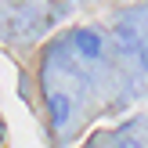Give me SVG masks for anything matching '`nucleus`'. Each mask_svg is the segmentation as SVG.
<instances>
[{
  "label": "nucleus",
  "instance_id": "f257e3e1",
  "mask_svg": "<svg viewBox=\"0 0 148 148\" xmlns=\"http://www.w3.org/2000/svg\"><path fill=\"white\" fill-rule=\"evenodd\" d=\"M43 90H47L51 123H54L58 130H65V127H69V119H72V108H76V98H72L65 87H54V83H43Z\"/></svg>",
  "mask_w": 148,
  "mask_h": 148
},
{
  "label": "nucleus",
  "instance_id": "f03ea898",
  "mask_svg": "<svg viewBox=\"0 0 148 148\" xmlns=\"http://www.w3.org/2000/svg\"><path fill=\"white\" fill-rule=\"evenodd\" d=\"M72 51H76L83 62H101V58H105V40H101V33H94V29H76V33H72Z\"/></svg>",
  "mask_w": 148,
  "mask_h": 148
},
{
  "label": "nucleus",
  "instance_id": "7ed1b4c3",
  "mask_svg": "<svg viewBox=\"0 0 148 148\" xmlns=\"http://www.w3.org/2000/svg\"><path fill=\"white\" fill-rule=\"evenodd\" d=\"M7 22H11V36L14 40H29V36H36L43 29V18L36 11H29V7H14L7 14Z\"/></svg>",
  "mask_w": 148,
  "mask_h": 148
},
{
  "label": "nucleus",
  "instance_id": "20e7f679",
  "mask_svg": "<svg viewBox=\"0 0 148 148\" xmlns=\"http://www.w3.org/2000/svg\"><path fill=\"white\" fill-rule=\"evenodd\" d=\"M116 40H119L123 54H141V33H137L134 22H127V18L116 22Z\"/></svg>",
  "mask_w": 148,
  "mask_h": 148
},
{
  "label": "nucleus",
  "instance_id": "39448f33",
  "mask_svg": "<svg viewBox=\"0 0 148 148\" xmlns=\"http://www.w3.org/2000/svg\"><path fill=\"white\" fill-rule=\"evenodd\" d=\"M112 148H145V145L137 141V137H116V141H112Z\"/></svg>",
  "mask_w": 148,
  "mask_h": 148
},
{
  "label": "nucleus",
  "instance_id": "423d86ee",
  "mask_svg": "<svg viewBox=\"0 0 148 148\" xmlns=\"http://www.w3.org/2000/svg\"><path fill=\"white\" fill-rule=\"evenodd\" d=\"M69 4H76V0H69Z\"/></svg>",
  "mask_w": 148,
  "mask_h": 148
}]
</instances>
